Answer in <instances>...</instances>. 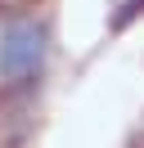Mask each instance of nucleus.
<instances>
[{"label": "nucleus", "instance_id": "7ed1b4c3", "mask_svg": "<svg viewBox=\"0 0 144 148\" xmlns=\"http://www.w3.org/2000/svg\"><path fill=\"white\" fill-rule=\"evenodd\" d=\"M36 0H0V14H23V9H32Z\"/></svg>", "mask_w": 144, "mask_h": 148}, {"label": "nucleus", "instance_id": "f03ea898", "mask_svg": "<svg viewBox=\"0 0 144 148\" xmlns=\"http://www.w3.org/2000/svg\"><path fill=\"white\" fill-rule=\"evenodd\" d=\"M140 9H144V0H126V5H122V14H117V18L108 23V27H113V32H122L131 18H140Z\"/></svg>", "mask_w": 144, "mask_h": 148}, {"label": "nucleus", "instance_id": "f257e3e1", "mask_svg": "<svg viewBox=\"0 0 144 148\" xmlns=\"http://www.w3.org/2000/svg\"><path fill=\"white\" fill-rule=\"evenodd\" d=\"M45 49H50V27L36 18H18L0 32V81L18 85L45 67Z\"/></svg>", "mask_w": 144, "mask_h": 148}]
</instances>
